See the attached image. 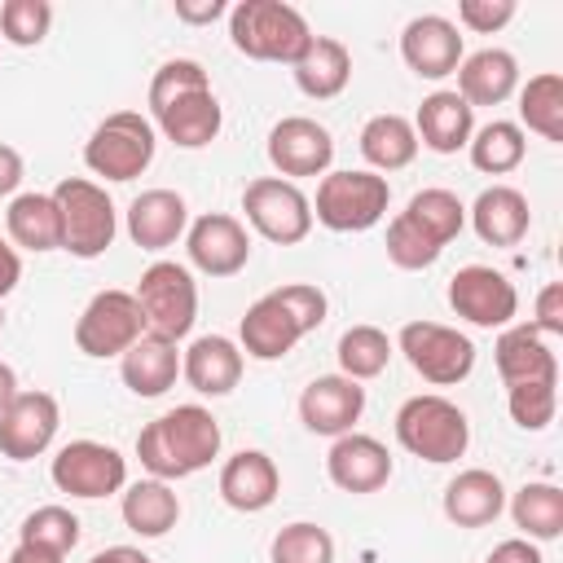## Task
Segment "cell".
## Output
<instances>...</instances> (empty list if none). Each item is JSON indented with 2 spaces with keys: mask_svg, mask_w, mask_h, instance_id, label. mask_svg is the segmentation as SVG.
Listing matches in <instances>:
<instances>
[{
  "mask_svg": "<svg viewBox=\"0 0 563 563\" xmlns=\"http://www.w3.org/2000/svg\"><path fill=\"white\" fill-rule=\"evenodd\" d=\"M180 374L198 396H229L242 378V347L224 334H202L180 352Z\"/></svg>",
  "mask_w": 563,
  "mask_h": 563,
  "instance_id": "603a6c76",
  "label": "cell"
},
{
  "mask_svg": "<svg viewBox=\"0 0 563 563\" xmlns=\"http://www.w3.org/2000/svg\"><path fill=\"white\" fill-rule=\"evenodd\" d=\"M325 312H330V299L321 286H308V282L277 286L246 308L238 325V347L255 361H282L303 334H312L325 321Z\"/></svg>",
  "mask_w": 563,
  "mask_h": 563,
  "instance_id": "7a4b0ae2",
  "label": "cell"
},
{
  "mask_svg": "<svg viewBox=\"0 0 563 563\" xmlns=\"http://www.w3.org/2000/svg\"><path fill=\"white\" fill-rule=\"evenodd\" d=\"M0 330H4V312H0Z\"/></svg>",
  "mask_w": 563,
  "mask_h": 563,
  "instance_id": "db71d44e",
  "label": "cell"
},
{
  "mask_svg": "<svg viewBox=\"0 0 563 563\" xmlns=\"http://www.w3.org/2000/svg\"><path fill=\"white\" fill-rule=\"evenodd\" d=\"M88 563H154L145 550H136V545H106V550H97Z\"/></svg>",
  "mask_w": 563,
  "mask_h": 563,
  "instance_id": "f907efd6",
  "label": "cell"
},
{
  "mask_svg": "<svg viewBox=\"0 0 563 563\" xmlns=\"http://www.w3.org/2000/svg\"><path fill=\"white\" fill-rule=\"evenodd\" d=\"M136 308L145 317V334H158L167 343H180L194 330L198 317V282L176 260H154L136 282Z\"/></svg>",
  "mask_w": 563,
  "mask_h": 563,
  "instance_id": "9c48e42d",
  "label": "cell"
},
{
  "mask_svg": "<svg viewBox=\"0 0 563 563\" xmlns=\"http://www.w3.org/2000/svg\"><path fill=\"white\" fill-rule=\"evenodd\" d=\"M18 545H31V550L66 559L79 545V519L66 506H35L18 528Z\"/></svg>",
  "mask_w": 563,
  "mask_h": 563,
  "instance_id": "f35d334b",
  "label": "cell"
},
{
  "mask_svg": "<svg viewBox=\"0 0 563 563\" xmlns=\"http://www.w3.org/2000/svg\"><path fill=\"white\" fill-rule=\"evenodd\" d=\"M312 202V220H321L334 233H365L387 216L391 202V185L378 172H325L317 185Z\"/></svg>",
  "mask_w": 563,
  "mask_h": 563,
  "instance_id": "ba28073f",
  "label": "cell"
},
{
  "mask_svg": "<svg viewBox=\"0 0 563 563\" xmlns=\"http://www.w3.org/2000/svg\"><path fill=\"white\" fill-rule=\"evenodd\" d=\"M396 347L405 352L409 369L431 387H453L475 369V343L440 321H405Z\"/></svg>",
  "mask_w": 563,
  "mask_h": 563,
  "instance_id": "30bf717a",
  "label": "cell"
},
{
  "mask_svg": "<svg viewBox=\"0 0 563 563\" xmlns=\"http://www.w3.org/2000/svg\"><path fill=\"white\" fill-rule=\"evenodd\" d=\"M53 202L62 216V251H70L75 260H97L110 251V242L119 233V211L97 180L66 176V180H57Z\"/></svg>",
  "mask_w": 563,
  "mask_h": 563,
  "instance_id": "52a82bcc",
  "label": "cell"
},
{
  "mask_svg": "<svg viewBox=\"0 0 563 563\" xmlns=\"http://www.w3.org/2000/svg\"><path fill=\"white\" fill-rule=\"evenodd\" d=\"M471 229L479 233V242L488 246H519L528 224H532V211H528V198L510 185H488L471 207Z\"/></svg>",
  "mask_w": 563,
  "mask_h": 563,
  "instance_id": "484cf974",
  "label": "cell"
},
{
  "mask_svg": "<svg viewBox=\"0 0 563 563\" xmlns=\"http://www.w3.org/2000/svg\"><path fill=\"white\" fill-rule=\"evenodd\" d=\"M387 260L396 268H405V273H418V268H431L440 260V246L422 229H413L405 216H396L387 224Z\"/></svg>",
  "mask_w": 563,
  "mask_h": 563,
  "instance_id": "7bdbcfd3",
  "label": "cell"
},
{
  "mask_svg": "<svg viewBox=\"0 0 563 563\" xmlns=\"http://www.w3.org/2000/svg\"><path fill=\"white\" fill-rule=\"evenodd\" d=\"M189 229V207L176 189H145L128 202V238L141 251H167Z\"/></svg>",
  "mask_w": 563,
  "mask_h": 563,
  "instance_id": "7402d4cb",
  "label": "cell"
},
{
  "mask_svg": "<svg viewBox=\"0 0 563 563\" xmlns=\"http://www.w3.org/2000/svg\"><path fill=\"white\" fill-rule=\"evenodd\" d=\"M400 57L405 66L418 75V79H444L462 66V35L449 18L440 13H422V18H409L405 31H400Z\"/></svg>",
  "mask_w": 563,
  "mask_h": 563,
  "instance_id": "d6986e66",
  "label": "cell"
},
{
  "mask_svg": "<svg viewBox=\"0 0 563 563\" xmlns=\"http://www.w3.org/2000/svg\"><path fill=\"white\" fill-rule=\"evenodd\" d=\"M53 26V4L48 0H4L0 4V40L13 48H35Z\"/></svg>",
  "mask_w": 563,
  "mask_h": 563,
  "instance_id": "60d3db41",
  "label": "cell"
},
{
  "mask_svg": "<svg viewBox=\"0 0 563 563\" xmlns=\"http://www.w3.org/2000/svg\"><path fill=\"white\" fill-rule=\"evenodd\" d=\"M18 396V374H13V365L9 361H0V413L9 409V400Z\"/></svg>",
  "mask_w": 563,
  "mask_h": 563,
  "instance_id": "816d5d0a",
  "label": "cell"
},
{
  "mask_svg": "<svg viewBox=\"0 0 563 563\" xmlns=\"http://www.w3.org/2000/svg\"><path fill=\"white\" fill-rule=\"evenodd\" d=\"M4 229H9V242L22 251H35V255L62 251V216L53 194H18L4 211Z\"/></svg>",
  "mask_w": 563,
  "mask_h": 563,
  "instance_id": "4dcf8cb0",
  "label": "cell"
},
{
  "mask_svg": "<svg viewBox=\"0 0 563 563\" xmlns=\"http://www.w3.org/2000/svg\"><path fill=\"white\" fill-rule=\"evenodd\" d=\"M22 185V154L0 141V198H9Z\"/></svg>",
  "mask_w": 563,
  "mask_h": 563,
  "instance_id": "7dc6e473",
  "label": "cell"
},
{
  "mask_svg": "<svg viewBox=\"0 0 563 563\" xmlns=\"http://www.w3.org/2000/svg\"><path fill=\"white\" fill-rule=\"evenodd\" d=\"M449 308L479 325V330H497V325H510L515 312H519V290L506 273L488 268V264H466L449 277Z\"/></svg>",
  "mask_w": 563,
  "mask_h": 563,
  "instance_id": "5bb4252c",
  "label": "cell"
},
{
  "mask_svg": "<svg viewBox=\"0 0 563 563\" xmlns=\"http://www.w3.org/2000/svg\"><path fill=\"white\" fill-rule=\"evenodd\" d=\"M519 119L545 141H563V75L541 70L519 88Z\"/></svg>",
  "mask_w": 563,
  "mask_h": 563,
  "instance_id": "8d00e7d4",
  "label": "cell"
},
{
  "mask_svg": "<svg viewBox=\"0 0 563 563\" xmlns=\"http://www.w3.org/2000/svg\"><path fill=\"white\" fill-rule=\"evenodd\" d=\"M22 282V260H18V246H9L0 238V299L13 295V286Z\"/></svg>",
  "mask_w": 563,
  "mask_h": 563,
  "instance_id": "c3c4849f",
  "label": "cell"
},
{
  "mask_svg": "<svg viewBox=\"0 0 563 563\" xmlns=\"http://www.w3.org/2000/svg\"><path fill=\"white\" fill-rule=\"evenodd\" d=\"M150 114H154V128L180 150L211 145L220 136V123H224V110L211 92V79L202 70V62H194V57H172L154 70Z\"/></svg>",
  "mask_w": 563,
  "mask_h": 563,
  "instance_id": "6da1fadb",
  "label": "cell"
},
{
  "mask_svg": "<svg viewBox=\"0 0 563 563\" xmlns=\"http://www.w3.org/2000/svg\"><path fill=\"white\" fill-rule=\"evenodd\" d=\"M57 427H62L57 396H48V391H18L9 400V409L0 413V453L9 462H31V457H40L53 444Z\"/></svg>",
  "mask_w": 563,
  "mask_h": 563,
  "instance_id": "e0dca14e",
  "label": "cell"
},
{
  "mask_svg": "<svg viewBox=\"0 0 563 563\" xmlns=\"http://www.w3.org/2000/svg\"><path fill=\"white\" fill-rule=\"evenodd\" d=\"M506 409H510L515 427H523V431H545V427L554 422V409H559V383L506 387Z\"/></svg>",
  "mask_w": 563,
  "mask_h": 563,
  "instance_id": "b9f144b4",
  "label": "cell"
},
{
  "mask_svg": "<svg viewBox=\"0 0 563 563\" xmlns=\"http://www.w3.org/2000/svg\"><path fill=\"white\" fill-rule=\"evenodd\" d=\"M457 75V97L475 110V106H501L515 88H519V62L506 48H479L471 57H462Z\"/></svg>",
  "mask_w": 563,
  "mask_h": 563,
  "instance_id": "d4e9b609",
  "label": "cell"
},
{
  "mask_svg": "<svg viewBox=\"0 0 563 563\" xmlns=\"http://www.w3.org/2000/svg\"><path fill=\"white\" fill-rule=\"evenodd\" d=\"M361 154L374 172H400L418 158V132L405 114H374L361 128Z\"/></svg>",
  "mask_w": 563,
  "mask_h": 563,
  "instance_id": "d6a6232c",
  "label": "cell"
},
{
  "mask_svg": "<svg viewBox=\"0 0 563 563\" xmlns=\"http://www.w3.org/2000/svg\"><path fill=\"white\" fill-rule=\"evenodd\" d=\"M154 150H158L154 123L141 110H114L84 141V163L92 176L123 185V180H136L154 163Z\"/></svg>",
  "mask_w": 563,
  "mask_h": 563,
  "instance_id": "8992f818",
  "label": "cell"
},
{
  "mask_svg": "<svg viewBox=\"0 0 563 563\" xmlns=\"http://www.w3.org/2000/svg\"><path fill=\"white\" fill-rule=\"evenodd\" d=\"M506 510V488L493 471L471 466L444 484V519L457 528H488Z\"/></svg>",
  "mask_w": 563,
  "mask_h": 563,
  "instance_id": "cb8c5ba5",
  "label": "cell"
},
{
  "mask_svg": "<svg viewBox=\"0 0 563 563\" xmlns=\"http://www.w3.org/2000/svg\"><path fill=\"white\" fill-rule=\"evenodd\" d=\"M176 374H180V352H176V343H167V339H158V334H141V339L119 356V378H123V387H128L132 396H141V400L163 396V391L176 383Z\"/></svg>",
  "mask_w": 563,
  "mask_h": 563,
  "instance_id": "f1b7e54d",
  "label": "cell"
},
{
  "mask_svg": "<svg viewBox=\"0 0 563 563\" xmlns=\"http://www.w3.org/2000/svg\"><path fill=\"white\" fill-rule=\"evenodd\" d=\"M185 251H189V264L198 273H207V277H233L251 260V233H246V224L238 216L207 211V216H198L185 229Z\"/></svg>",
  "mask_w": 563,
  "mask_h": 563,
  "instance_id": "2e32d148",
  "label": "cell"
},
{
  "mask_svg": "<svg viewBox=\"0 0 563 563\" xmlns=\"http://www.w3.org/2000/svg\"><path fill=\"white\" fill-rule=\"evenodd\" d=\"M339 374L352 378V383H365V378H378L391 361V339L378 330V325H347L339 334Z\"/></svg>",
  "mask_w": 563,
  "mask_h": 563,
  "instance_id": "74e56055",
  "label": "cell"
},
{
  "mask_svg": "<svg viewBox=\"0 0 563 563\" xmlns=\"http://www.w3.org/2000/svg\"><path fill=\"white\" fill-rule=\"evenodd\" d=\"M48 475L62 493L97 501V497H110V493L128 488V457L114 444H101V440H70V444L57 449Z\"/></svg>",
  "mask_w": 563,
  "mask_h": 563,
  "instance_id": "4fadbf2b",
  "label": "cell"
},
{
  "mask_svg": "<svg viewBox=\"0 0 563 563\" xmlns=\"http://www.w3.org/2000/svg\"><path fill=\"white\" fill-rule=\"evenodd\" d=\"M229 40L242 57L251 62H295L312 31L303 22V13L286 0H238L229 9Z\"/></svg>",
  "mask_w": 563,
  "mask_h": 563,
  "instance_id": "277c9868",
  "label": "cell"
},
{
  "mask_svg": "<svg viewBox=\"0 0 563 563\" xmlns=\"http://www.w3.org/2000/svg\"><path fill=\"white\" fill-rule=\"evenodd\" d=\"M123 523L136 532V537H167L180 519V497L172 493L167 479H136L123 488V506H119Z\"/></svg>",
  "mask_w": 563,
  "mask_h": 563,
  "instance_id": "1f68e13d",
  "label": "cell"
},
{
  "mask_svg": "<svg viewBox=\"0 0 563 563\" xmlns=\"http://www.w3.org/2000/svg\"><path fill=\"white\" fill-rule=\"evenodd\" d=\"M268 559L273 563H334V537L321 528V523H286L273 545H268Z\"/></svg>",
  "mask_w": 563,
  "mask_h": 563,
  "instance_id": "ab89813d",
  "label": "cell"
},
{
  "mask_svg": "<svg viewBox=\"0 0 563 563\" xmlns=\"http://www.w3.org/2000/svg\"><path fill=\"white\" fill-rule=\"evenodd\" d=\"M510 519L528 541H554L563 532V488L559 484H523L510 497Z\"/></svg>",
  "mask_w": 563,
  "mask_h": 563,
  "instance_id": "d590c367",
  "label": "cell"
},
{
  "mask_svg": "<svg viewBox=\"0 0 563 563\" xmlns=\"http://www.w3.org/2000/svg\"><path fill=\"white\" fill-rule=\"evenodd\" d=\"M515 18V0H462L457 4V22L475 35H493Z\"/></svg>",
  "mask_w": 563,
  "mask_h": 563,
  "instance_id": "ee69618b",
  "label": "cell"
},
{
  "mask_svg": "<svg viewBox=\"0 0 563 563\" xmlns=\"http://www.w3.org/2000/svg\"><path fill=\"white\" fill-rule=\"evenodd\" d=\"M9 563H62V559L57 554H44V550H31V545H18L9 554Z\"/></svg>",
  "mask_w": 563,
  "mask_h": 563,
  "instance_id": "f5cc1de1",
  "label": "cell"
},
{
  "mask_svg": "<svg viewBox=\"0 0 563 563\" xmlns=\"http://www.w3.org/2000/svg\"><path fill=\"white\" fill-rule=\"evenodd\" d=\"M242 211H246V224L264 242H277V246H295L312 233L308 194L295 180H282V176H255L242 189Z\"/></svg>",
  "mask_w": 563,
  "mask_h": 563,
  "instance_id": "8fae6325",
  "label": "cell"
},
{
  "mask_svg": "<svg viewBox=\"0 0 563 563\" xmlns=\"http://www.w3.org/2000/svg\"><path fill=\"white\" fill-rule=\"evenodd\" d=\"M145 334V317L132 290H97L75 321V347L84 356H123Z\"/></svg>",
  "mask_w": 563,
  "mask_h": 563,
  "instance_id": "7c38bea8",
  "label": "cell"
},
{
  "mask_svg": "<svg viewBox=\"0 0 563 563\" xmlns=\"http://www.w3.org/2000/svg\"><path fill=\"white\" fill-rule=\"evenodd\" d=\"M325 475L343 493H378L391 479V453H387L383 440L361 435V431H347V435H339L330 444Z\"/></svg>",
  "mask_w": 563,
  "mask_h": 563,
  "instance_id": "ffe728a7",
  "label": "cell"
},
{
  "mask_svg": "<svg viewBox=\"0 0 563 563\" xmlns=\"http://www.w3.org/2000/svg\"><path fill=\"white\" fill-rule=\"evenodd\" d=\"M220 13H229V9H224V0H202V4L180 0V4H176V18H180V22H216Z\"/></svg>",
  "mask_w": 563,
  "mask_h": 563,
  "instance_id": "681fc988",
  "label": "cell"
},
{
  "mask_svg": "<svg viewBox=\"0 0 563 563\" xmlns=\"http://www.w3.org/2000/svg\"><path fill=\"white\" fill-rule=\"evenodd\" d=\"M466 150H471L475 172H484V176H506V172H515V167L523 163V154H528V136H523L519 123H510V119H493V123H484L479 132H471Z\"/></svg>",
  "mask_w": 563,
  "mask_h": 563,
  "instance_id": "836d02e7",
  "label": "cell"
},
{
  "mask_svg": "<svg viewBox=\"0 0 563 563\" xmlns=\"http://www.w3.org/2000/svg\"><path fill=\"white\" fill-rule=\"evenodd\" d=\"M268 163L282 172V180L325 176L334 163V136L325 123H317L308 114H290V119L273 123V132H268Z\"/></svg>",
  "mask_w": 563,
  "mask_h": 563,
  "instance_id": "9a60e30c",
  "label": "cell"
},
{
  "mask_svg": "<svg viewBox=\"0 0 563 563\" xmlns=\"http://www.w3.org/2000/svg\"><path fill=\"white\" fill-rule=\"evenodd\" d=\"M290 70H295V84H299L303 97L330 101V97H339V92L347 88V79H352V53H347V44H339V40H330V35H312L308 48L290 62Z\"/></svg>",
  "mask_w": 563,
  "mask_h": 563,
  "instance_id": "f546056e",
  "label": "cell"
},
{
  "mask_svg": "<svg viewBox=\"0 0 563 563\" xmlns=\"http://www.w3.org/2000/svg\"><path fill=\"white\" fill-rule=\"evenodd\" d=\"M136 457L154 479L198 475L220 457V422L202 405H176L141 427Z\"/></svg>",
  "mask_w": 563,
  "mask_h": 563,
  "instance_id": "3957f363",
  "label": "cell"
},
{
  "mask_svg": "<svg viewBox=\"0 0 563 563\" xmlns=\"http://www.w3.org/2000/svg\"><path fill=\"white\" fill-rule=\"evenodd\" d=\"M537 334H563V282H545L537 295Z\"/></svg>",
  "mask_w": 563,
  "mask_h": 563,
  "instance_id": "f6af8a7d",
  "label": "cell"
},
{
  "mask_svg": "<svg viewBox=\"0 0 563 563\" xmlns=\"http://www.w3.org/2000/svg\"><path fill=\"white\" fill-rule=\"evenodd\" d=\"M413 229H422L440 251L466 229V207H462V198L453 194V189H418L409 202H405V211H400Z\"/></svg>",
  "mask_w": 563,
  "mask_h": 563,
  "instance_id": "e575fe53",
  "label": "cell"
},
{
  "mask_svg": "<svg viewBox=\"0 0 563 563\" xmlns=\"http://www.w3.org/2000/svg\"><path fill=\"white\" fill-rule=\"evenodd\" d=\"M396 440L405 453H413L431 466H444V462H457L466 453L471 422L453 400L427 391V396H409L396 409Z\"/></svg>",
  "mask_w": 563,
  "mask_h": 563,
  "instance_id": "5b68a950",
  "label": "cell"
},
{
  "mask_svg": "<svg viewBox=\"0 0 563 563\" xmlns=\"http://www.w3.org/2000/svg\"><path fill=\"white\" fill-rule=\"evenodd\" d=\"M365 413V387L343 374H321L299 391V418L312 435H347Z\"/></svg>",
  "mask_w": 563,
  "mask_h": 563,
  "instance_id": "ac0fdd59",
  "label": "cell"
},
{
  "mask_svg": "<svg viewBox=\"0 0 563 563\" xmlns=\"http://www.w3.org/2000/svg\"><path fill=\"white\" fill-rule=\"evenodd\" d=\"M497 374L506 387H523V383H559V361L545 347V339L532 325H510L497 347H493Z\"/></svg>",
  "mask_w": 563,
  "mask_h": 563,
  "instance_id": "83f0119b",
  "label": "cell"
},
{
  "mask_svg": "<svg viewBox=\"0 0 563 563\" xmlns=\"http://www.w3.org/2000/svg\"><path fill=\"white\" fill-rule=\"evenodd\" d=\"M413 132H418V145H427L435 154H457L475 132V110L453 88H440V92L422 97Z\"/></svg>",
  "mask_w": 563,
  "mask_h": 563,
  "instance_id": "4316f807",
  "label": "cell"
},
{
  "mask_svg": "<svg viewBox=\"0 0 563 563\" xmlns=\"http://www.w3.org/2000/svg\"><path fill=\"white\" fill-rule=\"evenodd\" d=\"M484 563H545V559H541V550L528 537H510V541L493 545V554Z\"/></svg>",
  "mask_w": 563,
  "mask_h": 563,
  "instance_id": "bcb514c9",
  "label": "cell"
},
{
  "mask_svg": "<svg viewBox=\"0 0 563 563\" xmlns=\"http://www.w3.org/2000/svg\"><path fill=\"white\" fill-rule=\"evenodd\" d=\"M277 493H282V475L264 449H242L220 466V497H224V506H233L242 515L268 510L277 501Z\"/></svg>",
  "mask_w": 563,
  "mask_h": 563,
  "instance_id": "44dd1931",
  "label": "cell"
}]
</instances>
